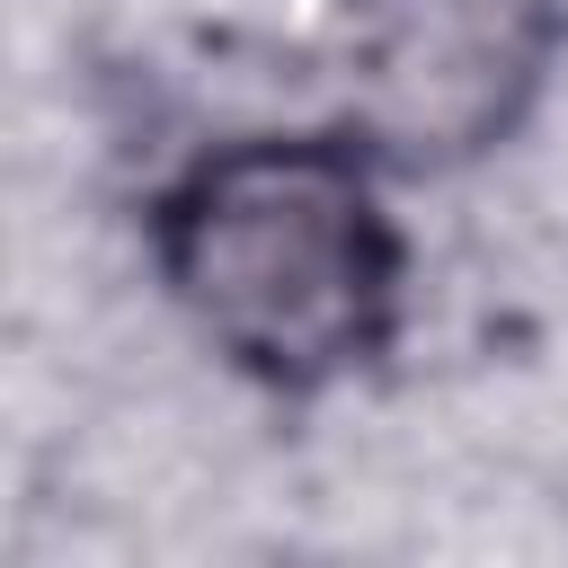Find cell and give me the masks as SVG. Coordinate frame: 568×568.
<instances>
[{
  "instance_id": "6da1fadb",
  "label": "cell",
  "mask_w": 568,
  "mask_h": 568,
  "mask_svg": "<svg viewBox=\"0 0 568 568\" xmlns=\"http://www.w3.org/2000/svg\"><path fill=\"white\" fill-rule=\"evenodd\" d=\"M408 178L346 115L222 124L151 169L133 248L160 311L257 408L320 417L399 373L417 337Z\"/></svg>"
},
{
  "instance_id": "7a4b0ae2",
  "label": "cell",
  "mask_w": 568,
  "mask_h": 568,
  "mask_svg": "<svg viewBox=\"0 0 568 568\" xmlns=\"http://www.w3.org/2000/svg\"><path fill=\"white\" fill-rule=\"evenodd\" d=\"M346 115L408 186L515 151L568 80V0H337Z\"/></svg>"
}]
</instances>
